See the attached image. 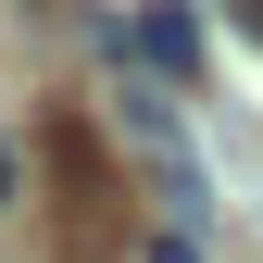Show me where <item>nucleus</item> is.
<instances>
[{"instance_id": "2", "label": "nucleus", "mask_w": 263, "mask_h": 263, "mask_svg": "<svg viewBox=\"0 0 263 263\" xmlns=\"http://www.w3.org/2000/svg\"><path fill=\"white\" fill-rule=\"evenodd\" d=\"M13 201H25V151L0 138V213H13Z\"/></svg>"}, {"instance_id": "3", "label": "nucleus", "mask_w": 263, "mask_h": 263, "mask_svg": "<svg viewBox=\"0 0 263 263\" xmlns=\"http://www.w3.org/2000/svg\"><path fill=\"white\" fill-rule=\"evenodd\" d=\"M138 263H201V238H176V226H163V238H151Z\"/></svg>"}, {"instance_id": "1", "label": "nucleus", "mask_w": 263, "mask_h": 263, "mask_svg": "<svg viewBox=\"0 0 263 263\" xmlns=\"http://www.w3.org/2000/svg\"><path fill=\"white\" fill-rule=\"evenodd\" d=\"M125 38H138V63H151V76H201V13H138V25H125Z\"/></svg>"}]
</instances>
